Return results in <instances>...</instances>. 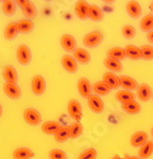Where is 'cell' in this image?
Instances as JSON below:
<instances>
[{
	"label": "cell",
	"instance_id": "obj_1",
	"mask_svg": "<svg viewBox=\"0 0 153 159\" xmlns=\"http://www.w3.org/2000/svg\"><path fill=\"white\" fill-rule=\"evenodd\" d=\"M103 40V36L100 32H91L83 37L82 43L86 48H95L99 46Z\"/></svg>",
	"mask_w": 153,
	"mask_h": 159
},
{
	"label": "cell",
	"instance_id": "obj_2",
	"mask_svg": "<svg viewBox=\"0 0 153 159\" xmlns=\"http://www.w3.org/2000/svg\"><path fill=\"white\" fill-rule=\"evenodd\" d=\"M67 111L69 115L74 120H76V122H79L82 118V107L78 100L71 99L69 101L67 105Z\"/></svg>",
	"mask_w": 153,
	"mask_h": 159
},
{
	"label": "cell",
	"instance_id": "obj_3",
	"mask_svg": "<svg viewBox=\"0 0 153 159\" xmlns=\"http://www.w3.org/2000/svg\"><path fill=\"white\" fill-rule=\"evenodd\" d=\"M17 57L22 66L29 65L32 61V52L27 45H20L17 50Z\"/></svg>",
	"mask_w": 153,
	"mask_h": 159
},
{
	"label": "cell",
	"instance_id": "obj_4",
	"mask_svg": "<svg viewBox=\"0 0 153 159\" xmlns=\"http://www.w3.org/2000/svg\"><path fill=\"white\" fill-rule=\"evenodd\" d=\"M17 4L21 7L22 12L27 18L31 20L36 16V8L32 1H29V0H17Z\"/></svg>",
	"mask_w": 153,
	"mask_h": 159
},
{
	"label": "cell",
	"instance_id": "obj_5",
	"mask_svg": "<svg viewBox=\"0 0 153 159\" xmlns=\"http://www.w3.org/2000/svg\"><path fill=\"white\" fill-rule=\"evenodd\" d=\"M24 120L32 126H37L41 122V114L35 109H27L23 113Z\"/></svg>",
	"mask_w": 153,
	"mask_h": 159
},
{
	"label": "cell",
	"instance_id": "obj_6",
	"mask_svg": "<svg viewBox=\"0 0 153 159\" xmlns=\"http://www.w3.org/2000/svg\"><path fill=\"white\" fill-rule=\"evenodd\" d=\"M46 90V81L41 75H36L32 79V91L33 93L39 96L42 95Z\"/></svg>",
	"mask_w": 153,
	"mask_h": 159
},
{
	"label": "cell",
	"instance_id": "obj_7",
	"mask_svg": "<svg viewBox=\"0 0 153 159\" xmlns=\"http://www.w3.org/2000/svg\"><path fill=\"white\" fill-rule=\"evenodd\" d=\"M87 103L88 106L90 108V110L93 112L96 113H101L104 110V103L103 99L99 96V95H96V94H92L88 99H87Z\"/></svg>",
	"mask_w": 153,
	"mask_h": 159
},
{
	"label": "cell",
	"instance_id": "obj_8",
	"mask_svg": "<svg viewBox=\"0 0 153 159\" xmlns=\"http://www.w3.org/2000/svg\"><path fill=\"white\" fill-rule=\"evenodd\" d=\"M78 91L82 97L87 99L92 95V86L87 78H80L78 81Z\"/></svg>",
	"mask_w": 153,
	"mask_h": 159
},
{
	"label": "cell",
	"instance_id": "obj_9",
	"mask_svg": "<svg viewBox=\"0 0 153 159\" xmlns=\"http://www.w3.org/2000/svg\"><path fill=\"white\" fill-rule=\"evenodd\" d=\"M3 90L5 94L12 99H18L21 96V90L17 83H5Z\"/></svg>",
	"mask_w": 153,
	"mask_h": 159
},
{
	"label": "cell",
	"instance_id": "obj_10",
	"mask_svg": "<svg viewBox=\"0 0 153 159\" xmlns=\"http://www.w3.org/2000/svg\"><path fill=\"white\" fill-rule=\"evenodd\" d=\"M60 46L66 52H75L77 50V41L74 36L64 34L60 38Z\"/></svg>",
	"mask_w": 153,
	"mask_h": 159
},
{
	"label": "cell",
	"instance_id": "obj_11",
	"mask_svg": "<svg viewBox=\"0 0 153 159\" xmlns=\"http://www.w3.org/2000/svg\"><path fill=\"white\" fill-rule=\"evenodd\" d=\"M148 141V135L146 132L140 131L135 133L131 137H130V145L134 148H139L142 147L145 143Z\"/></svg>",
	"mask_w": 153,
	"mask_h": 159
},
{
	"label": "cell",
	"instance_id": "obj_12",
	"mask_svg": "<svg viewBox=\"0 0 153 159\" xmlns=\"http://www.w3.org/2000/svg\"><path fill=\"white\" fill-rule=\"evenodd\" d=\"M61 65L62 67L70 74H75L78 70V62L73 56L64 55L61 58Z\"/></svg>",
	"mask_w": 153,
	"mask_h": 159
},
{
	"label": "cell",
	"instance_id": "obj_13",
	"mask_svg": "<svg viewBox=\"0 0 153 159\" xmlns=\"http://www.w3.org/2000/svg\"><path fill=\"white\" fill-rule=\"evenodd\" d=\"M89 7H90V5L86 1H83V0L78 1L75 6V11H76V14L78 16V17L82 20H85L88 17Z\"/></svg>",
	"mask_w": 153,
	"mask_h": 159
},
{
	"label": "cell",
	"instance_id": "obj_14",
	"mask_svg": "<svg viewBox=\"0 0 153 159\" xmlns=\"http://www.w3.org/2000/svg\"><path fill=\"white\" fill-rule=\"evenodd\" d=\"M152 91L150 86L146 83H143L141 85H139L138 90H137V96L141 101H148L152 97Z\"/></svg>",
	"mask_w": 153,
	"mask_h": 159
},
{
	"label": "cell",
	"instance_id": "obj_15",
	"mask_svg": "<svg viewBox=\"0 0 153 159\" xmlns=\"http://www.w3.org/2000/svg\"><path fill=\"white\" fill-rule=\"evenodd\" d=\"M92 90H93V92L95 93L96 95H99V96L100 95L101 96L106 95V94L110 93L111 91H112L111 87L106 82H104L103 80L96 82L92 87Z\"/></svg>",
	"mask_w": 153,
	"mask_h": 159
},
{
	"label": "cell",
	"instance_id": "obj_16",
	"mask_svg": "<svg viewBox=\"0 0 153 159\" xmlns=\"http://www.w3.org/2000/svg\"><path fill=\"white\" fill-rule=\"evenodd\" d=\"M127 14L132 18H139L142 14V7L137 1H129L126 6Z\"/></svg>",
	"mask_w": 153,
	"mask_h": 159
},
{
	"label": "cell",
	"instance_id": "obj_17",
	"mask_svg": "<svg viewBox=\"0 0 153 159\" xmlns=\"http://www.w3.org/2000/svg\"><path fill=\"white\" fill-rule=\"evenodd\" d=\"M119 80H120V86L122 87L123 89H126L127 91L131 92L133 90H136L139 87L138 82L134 78L127 75H120Z\"/></svg>",
	"mask_w": 153,
	"mask_h": 159
},
{
	"label": "cell",
	"instance_id": "obj_18",
	"mask_svg": "<svg viewBox=\"0 0 153 159\" xmlns=\"http://www.w3.org/2000/svg\"><path fill=\"white\" fill-rule=\"evenodd\" d=\"M74 58L79 64H88L91 60L90 53L82 48H79L74 52Z\"/></svg>",
	"mask_w": 153,
	"mask_h": 159
},
{
	"label": "cell",
	"instance_id": "obj_19",
	"mask_svg": "<svg viewBox=\"0 0 153 159\" xmlns=\"http://www.w3.org/2000/svg\"><path fill=\"white\" fill-rule=\"evenodd\" d=\"M3 77L6 83H17L18 79L17 71L12 66H6L3 69Z\"/></svg>",
	"mask_w": 153,
	"mask_h": 159
},
{
	"label": "cell",
	"instance_id": "obj_20",
	"mask_svg": "<svg viewBox=\"0 0 153 159\" xmlns=\"http://www.w3.org/2000/svg\"><path fill=\"white\" fill-rule=\"evenodd\" d=\"M106 54H107V57H109V58H113L118 61H121V60H123L127 58L126 51H124L123 48H121V47L111 48L110 50L107 51Z\"/></svg>",
	"mask_w": 153,
	"mask_h": 159
},
{
	"label": "cell",
	"instance_id": "obj_21",
	"mask_svg": "<svg viewBox=\"0 0 153 159\" xmlns=\"http://www.w3.org/2000/svg\"><path fill=\"white\" fill-rule=\"evenodd\" d=\"M35 157V152L28 148H19L13 151V159H32Z\"/></svg>",
	"mask_w": 153,
	"mask_h": 159
},
{
	"label": "cell",
	"instance_id": "obj_22",
	"mask_svg": "<svg viewBox=\"0 0 153 159\" xmlns=\"http://www.w3.org/2000/svg\"><path fill=\"white\" fill-rule=\"evenodd\" d=\"M60 127H61L60 124L57 121H48L42 124V126H41V131L46 134L55 135Z\"/></svg>",
	"mask_w": 153,
	"mask_h": 159
},
{
	"label": "cell",
	"instance_id": "obj_23",
	"mask_svg": "<svg viewBox=\"0 0 153 159\" xmlns=\"http://www.w3.org/2000/svg\"><path fill=\"white\" fill-rule=\"evenodd\" d=\"M116 99L122 104H126V103H129V102H132V101H135V94L130 91L122 90L116 93Z\"/></svg>",
	"mask_w": 153,
	"mask_h": 159
},
{
	"label": "cell",
	"instance_id": "obj_24",
	"mask_svg": "<svg viewBox=\"0 0 153 159\" xmlns=\"http://www.w3.org/2000/svg\"><path fill=\"white\" fill-rule=\"evenodd\" d=\"M103 65L107 70L115 71V73H121L122 70V65L121 61H118L113 58H109V57H105L103 59Z\"/></svg>",
	"mask_w": 153,
	"mask_h": 159
},
{
	"label": "cell",
	"instance_id": "obj_25",
	"mask_svg": "<svg viewBox=\"0 0 153 159\" xmlns=\"http://www.w3.org/2000/svg\"><path fill=\"white\" fill-rule=\"evenodd\" d=\"M18 32L21 34H29L35 29V24L30 19H21L17 22Z\"/></svg>",
	"mask_w": 153,
	"mask_h": 159
},
{
	"label": "cell",
	"instance_id": "obj_26",
	"mask_svg": "<svg viewBox=\"0 0 153 159\" xmlns=\"http://www.w3.org/2000/svg\"><path fill=\"white\" fill-rule=\"evenodd\" d=\"M19 34L18 29H17V25L15 22H12L10 24H8L4 30V37L7 40H12L15 39L17 34Z\"/></svg>",
	"mask_w": 153,
	"mask_h": 159
},
{
	"label": "cell",
	"instance_id": "obj_27",
	"mask_svg": "<svg viewBox=\"0 0 153 159\" xmlns=\"http://www.w3.org/2000/svg\"><path fill=\"white\" fill-rule=\"evenodd\" d=\"M152 153H153V141L148 140L139 149L138 155L141 159H146L149 156H151Z\"/></svg>",
	"mask_w": 153,
	"mask_h": 159
},
{
	"label": "cell",
	"instance_id": "obj_28",
	"mask_svg": "<svg viewBox=\"0 0 153 159\" xmlns=\"http://www.w3.org/2000/svg\"><path fill=\"white\" fill-rule=\"evenodd\" d=\"M88 17L93 21H101L103 18V12L102 9L97 5H90Z\"/></svg>",
	"mask_w": 153,
	"mask_h": 159
},
{
	"label": "cell",
	"instance_id": "obj_29",
	"mask_svg": "<svg viewBox=\"0 0 153 159\" xmlns=\"http://www.w3.org/2000/svg\"><path fill=\"white\" fill-rule=\"evenodd\" d=\"M124 51H126L127 57H128V58L132 60H139L142 58L140 48H138L134 45H127L124 48Z\"/></svg>",
	"mask_w": 153,
	"mask_h": 159
},
{
	"label": "cell",
	"instance_id": "obj_30",
	"mask_svg": "<svg viewBox=\"0 0 153 159\" xmlns=\"http://www.w3.org/2000/svg\"><path fill=\"white\" fill-rule=\"evenodd\" d=\"M103 80L106 82L110 87L111 89H118L120 87V80L119 76L114 75L113 73H105L103 76Z\"/></svg>",
	"mask_w": 153,
	"mask_h": 159
},
{
	"label": "cell",
	"instance_id": "obj_31",
	"mask_svg": "<svg viewBox=\"0 0 153 159\" xmlns=\"http://www.w3.org/2000/svg\"><path fill=\"white\" fill-rule=\"evenodd\" d=\"M83 132V126L80 122H73L69 126V138H78Z\"/></svg>",
	"mask_w": 153,
	"mask_h": 159
},
{
	"label": "cell",
	"instance_id": "obj_32",
	"mask_svg": "<svg viewBox=\"0 0 153 159\" xmlns=\"http://www.w3.org/2000/svg\"><path fill=\"white\" fill-rule=\"evenodd\" d=\"M2 11L8 16H12L17 11V1L13 0H5L2 4Z\"/></svg>",
	"mask_w": 153,
	"mask_h": 159
},
{
	"label": "cell",
	"instance_id": "obj_33",
	"mask_svg": "<svg viewBox=\"0 0 153 159\" xmlns=\"http://www.w3.org/2000/svg\"><path fill=\"white\" fill-rule=\"evenodd\" d=\"M122 109L129 114H137L141 111V105L136 101H132L129 103L122 104Z\"/></svg>",
	"mask_w": 153,
	"mask_h": 159
},
{
	"label": "cell",
	"instance_id": "obj_34",
	"mask_svg": "<svg viewBox=\"0 0 153 159\" xmlns=\"http://www.w3.org/2000/svg\"><path fill=\"white\" fill-rule=\"evenodd\" d=\"M140 28L144 32H149L153 30V14H147L140 22Z\"/></svg>",
	"mask_w": 153,
	"mask_h": 159
},
{
	"label": "cell",
	"instance_id": "obj_35",
	"mask_svg": "<svg viewBox=\"0 0 153 159\" xmlns=\"http://www.w3.org/2000/svg\"><path fill=\"white\" fill-rule=\"evenodd\" d=\"M69 138V126H61L55 134V139L58 142H64Z\"/></svg>",
	"mask_w": 153,
	"mask_h": 159
},
{
	"label": "cell",
	"instance_id": "obj_36",
	"mask_svg": "<svg viewBox=\"0 0 153 159\" xmlns=\"http://www.w3.org/2000/svg\"><path fill=\"white\" fill-rule=\"evenodd\" d=\"M142 59L144 60H152L153 59V46L145 45L140 48Z\"/></svg>",
	"mask_w": 153,
	"mask_h": 159
},
{
	"label": "cell",
	"instance_id": "obj_37",
	"mask_svg": "<svg viewBox=\"0 0 153 159\" xmlns=\"http://www.w3.org/2000/svg\"><path fill=\"white\" fill-rule=\"evenodd\" d=\"M122 34L123 37H126L127 39H132L136 35V30L131 25H124L122 28Z\"/></svg>",
	"mask_w": 153,
	"mask_h": 159
},
{
	"label": "cell",
	"instance_id": "obj_38",
	"mask_svg": "<svg viewBox=\"0 0 153 159\" xmlns=\"http://www.w3.org/2000/svg\"><path fill=\"white\" fill-rule=\"evenodd\" d=\"M97 155H98L97 151L93 148H90L85 150L84 152H82L78 159H96Z\"/></svg>",
	"mask_w": 153,
	"mask_h": 159
},
{
	"label": "cell",
	"instance_id": "obj_39",
	"mask_svg": "<svg viewBox=\"0 0 153 159\" xmlns=\"http://www.w3.org/2000/svg\"><path fill=\"white\" fill-rule=\"evenodd\" d=\"M50 159H67V154L60 150H52L49 152Z\"/></svg>",
	"mask_w": 153,
	"mask_h": 159
},
{
	"label": "cell",
	"instance_id": "obj_40",
	"mask_svg": "<svg viewBox=\"0 0 153 159\" xmlns=\"http://www.w3.org/2000/svg\"><path fill=\"white\" fill-rule=\"evenodd\" d=\"M147 40L153 44V32L148 33V34H147Z\"/></svg>",
	"mask_w": 153,
	"mask_h": 159
},
{
	"label": "cell",
	"instance_id": "obj_41",
	"mask_svg": "<svg viewBox=\"0 0 153 159\" xmlns=\"http://www.w3.org/2000/svg\"><path fill=\"white\" fill-rule=\"evenodd\" d=\"M126 159H141V158L139 156H128V155H127Z\"/></svg>",
	"mask_w": 153,
	"mask_h": 159
},
{
	"label": "cell",
	"instance_id": "obj_42",
	"mask_svg": "<svg viewBox=\"0 0 153 159\" xmlns=\"http://www.w3.org/2000/svg\"><path fill=\"white\" fill-rule=\"evenodd\" d=\"M111 159H126V158H123V157H121V156H119V155H115L114 157H112Z\"/></svg>",
	"mask_w": 153,
	"mask_h": 159
},
{
	"label": "cell",
	"instance_id": "obj_43",
	"mask_svg": "<svg viewBox=\"0 0 153 159\" xmlns=\"http://www.w3.org/2000/svg\"><path fill=\"white\" fill-rule=\"evenodd\" d=\"M2 112H3V109H2V106L0 105V116L2 115Z\"/></svg>",
	"mask_w": 153,
	"mask_h": 159
},
{
	"label": "cell",
	"instance_id": "obj_44",
	"mask_svg": "<svg viewBox=\"0 0 153 159\" xmlns=\"http://www.w3.org/2000/svg\"><path fill=\"white\" fill-rule=\"evenodd\" d=\"M149 9H150V11H153V2L150 4V6H149Z\"/></svg>",
	"mask_w": 153,
	"mask_h": 159
},
{
	"label": "cell",
	"instance_id": "obj_45",
	"mask_svg": "<svg viewBox=\"0 0 153 159\" xmlns=\"http://www.w3.org/2000/svg\"><path fill=\"white\" fill-rule=\"evenodd\" d=\"M151 134H152V136H153V128L151 129Z\"/></svg>",
	"mask_w": 153,
	"mask_h": 159
},
{
	"label": "cell",
	"instance_id": "obj_46",
	"mask_svg": "<svg viewBox=\"0 0 153 159\" xmlns=\"http://www.w3.org/2000/svg\"><path fill=\"white\" fill-rule=\"evenodd\" d=\"M152 98H153V94H152Z\"/></svg>",
	"mask_w": 153,
	"mask_h": 159
}]
</instances>
